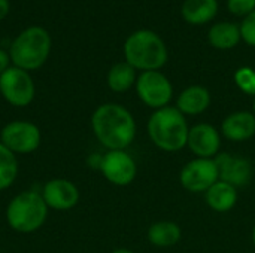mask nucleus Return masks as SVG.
Returning a JSON list of instances; mask_svg holds the SVG:
<instances>
[{
  "instance_id": "nucleus-9",
  "label": "nucleus",
  "mask_w": 255,
  "mask_h": 253,
  "mask_svg": "<svg viewBox=\"0 0 255 253\" xmlns=\"http://www.w3.org/2000/svg\"><path fill=\"white\" fill-rule=\"evenodd\" d=\"M218 180L220 173L214 158H194L179 171L181 186L193 194L206 192Z\"/></svg>"
},
{
  "instance_id": "nucleus-17",
  "label": "nucleus",
  "mask_w": 255,
  "mask_h": 253,
  "mask_svg": "<svg viewBox=\"0 0 255 253\" xmlns=\"http://www.w3.org/2000/svg\"><path fill=\"white\" fill-rule=\"evenodd\" d=\"M182 230L176 222L158 221L148 228V242L155 248H170L179 243Z\"/></svg>"
},
{
  "instance_id": "nucleus-25",
  "label": "nucleus",
  "mask_w": 255,
  "mask_h": 253,
  "mask_svg": "<svg viewBox=\"0 0 255 253\" xmlns=\"http://www.w3.org/2000/svg\"><path fill=\"white\" fill-rule=\"evenodd\" d=\"M10 63H12V61H10L9 52L0 48V75L4 73V72L10 67Z\"/></svg>"
},
{
  "instance_id": "nucleus-6",
  "label": "nucleus",
  "mask_w": 255,
  "mask_h": 253,
  "mask_svg": "<svg viewBox=\"0 0 255 253\" xmlns=\"http://www.w3.org/2000/svg\"><path fill=\"white\" fill-rule=\"evenodd\" d=\"M136 92L140 101L154 110L170 106L173 98L172 82L160 70L142 72L136 81Z\"/></svg>"
},
{
  "instance_id": "nucleus-4",
  "label": "nucleus",
  "mask_w": 255,
  "mask_h": 253,
  "mask_svg": "<svg viewBox=\"0 0 255 253\" xmlns=\"http://www.w3.org/2000/svg\"><path fill=\"white\" fill-rule=\"evenodd\" d=\"M124 57L136 70H160L167 61V48L157 33L139 30L127 37L124 43Z\"/></svg>"
},
{
  "instance_id": "nucleus-15",
  "label": "nucleus",
  "mask_w": 255,
  "mask_h": 253,
  "mask_svg": "<svg viewBox=\"0 0 255 253\" xmlns=\"http://www.w3.org/2000/svg\"><path fill=\"white\" fill-rule=\"evenodd\" d=\"M211 106V92L202 85L185 88L176 98V109L185 116H199Z\"/></svg>"
},
{
  "instance_id": "nucleus-1",
  "label": "nucleus",
  "mask_w": 255,
  "mask_h": 253,
  "mask_svg": "<svg viewBox=\"0 0 255 253\" xmlns=\"http://www.w3.org/2000/svg\"><path fill=\"white\" fill-rule=\"evenodd\" d=\"M91 130L99 143L108 151H126L136 139L137 125L127 107L105 103L93 112Z\"/></svg>"
},
{
  "instance_id": "nucleus-22",
  "label": "nucleus",
  "mask_w": 255,
  "mask_h": 253,
  "mask_svg": "<svg viewBox=\"0 0 255 253\" xmlns=\"http://www.w3.org/2000/svg\"><path fill=\"white\" fill-rule=\"evenodd\" d=\"M236 86L247 95L255 97V70L251 67H241L235 72Z\"/></svg>"
},
{
  "instance_id": "nucleus-27",
  "label": "nucleus",
  "mask_w": 255,
  "mask_h": 253,
  "mask_svg": "<svg viewBox=\"0 0 255 253\" xmlns=\"http://www.w3.org/2000/svg\"><path fill=\"white\" fill-rule=\"evenodd\" d=\"M100 163H102V155H99V154H91V155L88 157V164H90L91 169H97V170H99Z\"/></svg>"
},
{
  "instance_id": "nucleus-30",
  "label": "nucleus",
  "mask_w": 255,
  "mask_h": 253,
  "mask_svg": "<svg viewBox=\"0 0 255 253\" xmlns=\"http://www.w3.org/2000/svg\"><path fill=\"white\" fill-rule=\"evenodd\" d=\"M253 113L255 115V97H254V101H253Z\"/></svg>"
},
{
  "instance_id": "nucleus-2",
  "label": "nucleus",
  "mask_w": 255,
  "mask_h": 253,
  "mask_svg": "<svg viewBox=\"0 0 255 253\" xmlns=\"http://www.w3.org/2000/svg\"><path fill=\"white\" fill-rule=\"evenodd\" d=\"M146 128L151 142L164 152H178L187 146L190 131L187 116L175 106L154 110L148 119Z\"/></svg>"
},
{
  "instance_id": "nucleus-3",
  "label": "nucleus",
  "mask_w": 255,
  "mask_h": 253,
  "mask_svg": "<svg viewBox=\"0 0 255 253\" xmlns=\"http://www.w3.org/2000/svg\"><path fill=\"white\" fill-rule=\"evenodd\" d=\"M52 40L46 28L31 25L22 30L10 45L9 55L12 66L31 72L40 69L51 52Z\"/></svg>"
},
{
  "instance_id": "nucleus-26",
  "label": "nucleus",
  "mask_w": 255,
  "mask_h": 253,
  "mask_svg": "<svg viewBox=\"0 0 255 253\" xmlns=\"http://www.w3.org/2000/svg\"><path fill=\"white\" fill-rule=\"evenodd\" d=\"M10 10V1L9 0H0V21L7 16Z\"/></svg>"
},
{
  "instance_id": "nucleus-20",
  "label": "nucleus",
  "mask_w": 255,
  "mask_h": 253,
  "mask_svg": "<svg viewBox=\"0 0 255 253\" xmlns=\"http://www.w3.org/2000/svg\"><path fill=\"white\" fill-rule=\"evenodd\" d=\"M208 39L209 43L217 49H232L239 43L242 36L238 25L232 22H218L209 30Z\"/></svg>"
},
{
  "instance_id": "nucleus-11",
  "label": "nucleus",
  "mask_w": 255,
  "mask_h": 253,
  "mask_svg": "<svg viewBox=\"0 0 255 253\" xmlns=\"http://www.w3.org/2000/svg\"><path fill=\"white\" fill-rule=\"evenodd\" d=\"M214 160L218 167L220 180L235 186L236 189L251 183L254 170L248 158L241 155H233L229 152H220Z\"/></svg>"
},
{
  "instance_id": "nucleus-13",
  "label": "nucleus",
  "mask_w": 255,
  "mask_h": 253,
  "mask_svg": "<svg viewBox=\"0 0 255 253\" xmlns=\"http://www.w3.org/2000/svg\"><path fill=\"white\" fill-rule=\"evenodd\" d=\"M42 197L48 209L66 212L73 209L79 201V189L67 179H51L43 185Z\"/></svg>"
},
{
  "instance_id": "nucleus-24",
  "label": "nucleus",
  "mask_w": 255,
  "mask_h": 253,
  "mask_svg": "<svg viewBox=\"0 0 255 253\" xmlns=\"http://www.w3.org/2000/svg\"><path fill=\"white\" fill-rule=\"evenodd\" d=\"M227 7L238 16H247L255 10V0H229Z\"/></svg>"
},
{
  "instance_id": "nucleus-23",
  "label": "nucleus",
  "mask_w": 255,
  "mask_h": 253,
  "mask_svg": "<svg viewBox=\"0 0 255 253\" xmlns=\"http://www.w3.org/2000/svg\"><path fill=\"white\" fill-rule=\"evenodd\" d=\"M239 28H241L242 39L250 46H255V10L245 16V19H244V22H242V25Z\"/></svg>"
},
{
  "instance_id": "nucleus-8",
  "label": "nucleus",
  "mask_w": 255,
  "mask_h": 253,
  "mask_svg": "<svg viewBox=\"0 0 255 253\" xmlns=\"http://www.w3.org/2000/svg\"><path fill=\"white\" fill-rule=\"evenodd\" d=\"M0 142L15 155L31 154L40 146L42 133L34 122L16 119L1 128Z\"/></svg>"
},
{
  "instance_id": "nucleus-12",
  "label": "nucleus",
  "mask_w": 255,
  "mask_h": 253,
  "mask_svg": "<svg viewBox=\"0 0 255 253\" xmlns=\"http://www.w3.org/2000/svg\"><path fill=\"white\" fill-rule=\"evenodd\" d=\"M188 149L196 158H215L221 149V133L208 122H200L190 127Z\"/></svg>"
},
{
  "instance_id": "nucleus-29",
  "label": "nucleus",
  "mask_w": 255,
  "mask_h": 253,
  "mask_svg": "<svg viewBox=\"0 0 255 253\" xmlns=\"http://www.w3.org/2000/svg\"><path fill=\"white\" fill-rule=\"evenodd\" d=\"M251 237H253V243H254L255 246V225L253 227V234H251Z\"/></svg>"
},
{
  "instance_id": "nucleus-5",
  "label": "nucleus",
  "mask_w": 255,
  "mask_h": 253,
  "mask_svg": "<svg viewBox=\"0 0 255 253\" xmlns=\"http://www.w3.org/2000/svg\"><path fill=\"white\" fill-rule=\"evenodd\" d=\"M48 206L40 192L24 191L15 195L6 207L9 227L21 234H30L43 227L48 218Z\"/></svg>"
},
{
  "instance_id": "nucleus-28",
  "label": "nucleus",
  "mask_w": 255,
  "mask_h": 253,
  "mask_svg": "<svg viewBox=\"0 0 255 253\" xmlns=\"http://www.w3.org/2000/svg\"><path fill=\"white\" fill-rule=\"evenodd\" d=\"M111 253H136V252H133L131 249H127V248H118V249L112 251Z\"/></svg>"
},
{
  "instance_id": "nucleus-18",
  "label": "nucleus",
  "mask_w": 255,
  "mask_h": 253,
  "mask_svg": "<svg viewBox=\"0 0 255 253\" xmlns=\"http://www.w3.org/2000/svg\"><path fill=\"white\" fill-rule=\"evenodd\" d=\"M218 12L217 0H185L182 4V16L187 22L202 25L211 21Z\"/></svg>"
},
{
  "instance_id": "nucleus-10",
  "label": "nucleus",
  "mask_w": 255,
  "mask_h": 253,
  "mask_svg": "<svg viewBox=\"0 0 255 253\" xmlns=\"http://www.w3.org/2000/svg\"><path fill=\"white\" fill-rule=\"evenodd\" d=\"M99 170L115 186H128L137 176L136 160L127 151H106L102 155Z\"/></svg>"
},
{
  "instance_id": "nucleus-21",
  "label": "nucleus",
  "mask_w": 255,
  "mask_h": 253,
  "mask_svg": "<svg viewBox=\"0 0 255 253\" xmlns=\"http://www.w3.org/2000/svg\"><path fill=\"white\" fill-rule=\"evenodd\" d=\"M18 170L16 155L0 142V191H4L13 185L18 177Z\"/></svg>"
},
{
  "instance_id": "nucleus-7",
  "label": "nucleus",
  "mask_w": 255,
  "mask_h": 253,
  "mask_svg": "<svg viewBox=\"0 0 255 253\" xmlns=\"http://www.w3.org/2000/svg\"><path fill=\"white\" fill-rule=\"evenodd\" d=\"M0 94L10 106L25 107L31 104L36 95V86L30 72L10 66L0 75Z\"/></svg>"
},
{
  "instance_id": "nucleus-16",
  "label": "nucleus",
  "mask_w": 255,
  "mask_h": 253,
  "mask_svg": "<svg viewBox=\"0 0 255 253\" xmlns=\"http://www.w3.org/2000/svg\"><path fill=\"white\" fill-rule=\"evenodd\" d=\"M205 200L211 210L217 213H227L238 203V189L223 180H218L205 192Z\"/></svg>"
},
{
  "instance_id": "nucleus-31",
  "label": "nucleus",
  "mask_w": 255,
  "mask_h": 253,
  "mask_svg": "<svg viewBox=\"0 0 255 253\" xmlns=\"http://www.w3.org/2000/svg\"><path fill=\"white\" fill-rule=\"evenodd\" d=\"M254 194H255V179H254Z\"/></svg>"
},
{
  "instance_id": "nucleus-14",
  "label": "nucleus",
  "mask_w": 255,
  "mask_h": 253,
  "mask_svg": "<svg viewBox=\"0 0 255 253\" xmlns=\"http://www.w3.org/2000/svg\"><path fill=\"white\" fill-rule=\"evenodd\" d=\"M221 134L230 142H247L255 136V115L248 110H238L224 118Z\"/></svg>"
},
{
  "instance_id": "nucleus-19",
  "label": "nucleus",
  "mask_w": 255,
  "mask_h": 253,
  "mask_svg": "<svg viewBox=\"0 0 255 253\" xmlns=\"http://www.w3.org/2000/svg\"><path fill=\"white\" fill-rule=\"evenodd\" d=\"M137 76H136V69L130 66L127 61H121L114 64L106 76V84L111 91L114 92H127L131 86L136 85Z\"/></svg>"
}]
</instances>
